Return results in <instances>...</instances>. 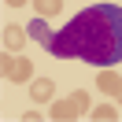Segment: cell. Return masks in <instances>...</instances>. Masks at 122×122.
<instances>
[{
	"mask_svg": "<svg viewBox=\"0 0 122 122\" xmlns=\"http://www.w3.org/2000/svg\"><path fill=\"white\" fill-rule=\"evenodd\" d=\"M0 74L8 78V81H19V85H30L33 81V63L26 59V56H19V52H4V59H0Z\"/></svg>",
	"mask_w": 122,
	"mask_h": 122,
	"instance_id": "2",
	"label": "cell"
},
{
	"mask_svg": "<svg viewBox=\"0 0 122 122\" xmlns=\"http://www.w3.org/2000/svg\"><path fill=\"white\" fill-rule=\"evenodd\" d=\"M74 104H78V111H89V107H92V100H89V92H85V89H74Z\"/></svg>",
	"mask_w": 122,
	"mask_h": 122,
	"instance_id": "9",
	"label": "cell"
},
{
	"mask_svg": "<svg viewBox=\"0 0 122 122\" xmlns=\"http://www.w3.org/2000/svg\"><path fill=\"white\" fill-rule=\"evenodd\" d=\"M52 96H56V85L48 81V78H37V81H30V100H33V104H48Z\"/></svg>",
	"mask_w": 122,
	"mask_h": 122,
	"instance_id": "5",
	"label": "cell"
},
{
	"mask_svg": "<svg viewBox=\"0 0 122 122\" xmlns=\"http://www.w3.org/2000/svg\"><path fill=\"white\" fill-rule=\"evenodd\" d=\"M26 41H30V30L26 26H15V22L4 26V52H19Z\"/></svg>",
	"mask_w": 122,
	"mask_h": 122,
	"instance_id": "4",
	"label": "cell"
},
{
	"mask_svg": "<svg viewBox=\"0 0 122 122\" xmlns=\"http://www.w3.org/2000/svg\"><path fill=\"white\" fill-rule=\"evenodd\" d=\"M8 8H22V4H30V0H4Z\"/></svg>",
	"mask_w": 122,
	"mask_h": 122,
	"instance_id": "10",
	"label": "cell"
},
{
	"mask_svg": "<svg viewBox=\"0 0 122 122\" xmlns=\"http://www.w3.org/2000/svg\"><path fill=\"white\" fill-rule=\"evenodd\" d=\"M92 118H100V122H111V118H118V107H115V104H100L96 111H92Z\"/></svg>",
	"mask_w": 122,
	"mask_h": 122,
	"instance_id": "8",
	"label": "cell"
},
{
	"mask_svg": "<svg viewBox=\"0 0 122 122\" xmlns=\"http://www.w3.org/2000/svg\"><path fill=\"white\" fill-rule=\"evenodd\" d=\"M78 115H81V111H78V104H74V96H70V100H52V118H78Z\"/></svg>",
	"mask_w": 122,
	"mask_h": 122,
	"instance_id": "6",
	"label": "cell"
},
{
	"mask_svg": "<svg viewBox=\"0 0 122 122\" xmlns=\"http://www.w3.org/2000/svg\"><path fill=\"white\" fill-rule=\"evenodd\" d=\"M30 37L56 59H81L89 67H118L122 63V8L96 0L78 11L63 30H52L45 15L30 19Z\"/></svg>",
	"mask_w": 122,
	"mask_h": 122,
	"instance_id": "1",
	"label": "cell"
},
{
	"mask_svg": "<svg viewBox=\"0 0 122 122\" xmlns=\"http://www.w3.org/2000/svg\"><path fill=\"white\" fill-rule=\"evenodd\" d=\"M33 8H37V15L52 19V15H59V11H63V0H33Z\"/></svg>",
	"mask_w": 122,
	"mask_h": 122,
	"instance_id": "7",
	"label": "cell"
},
{
	"mask_svg": "<svg viewBox=\"0 0 122 122\" xmlns=\"http://www.w3.org/2000/svg\"><path fill=\"white\" fill-rule=\"evenodd\" d=\"M96 92H104V96H115L122 104V74H115L111 67H104L96 74Z\"/></svg>",
	"mask_w": 122,
	"mask_h": 122,
	"instance_id": "3",
	"label": "cell"
}]
</instances>
